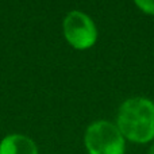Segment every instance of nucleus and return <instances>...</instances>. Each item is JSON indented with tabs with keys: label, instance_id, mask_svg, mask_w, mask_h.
<instances>
[{
	"label": "nucleus",
	"instance_id": "1",
	"mask_svg": "<svg viewBox=\"0 0 154 154\" xmlns=\"http://www.w3.org/2000/svg\"><path fill=\"white\" fill-rule=\"evenodd\" d=\"M116 126L126 139L147 143L154 138V103L146 97L123 101L116 116Z\"/></svg>",
	"mask_w": 154,
	"mask_h": 154
},
{
	"label": "nucleus",
	"instance_id": "2",
	"mask_svg": "<svg viewBox=\"0 0 154 154\" xmlns=\"http://www.w3.org/2000/svg\"><path fill=\"white\" fill-rule=\"evenodd\" d=\"M88 154H125V137L116 125L97 120L88 126L84 135Z\"/></svg>",
	"mask_w": 154,
	"mask_h": 154
},
{
	"label": "nucleus",
	"instance_id": "3",
	"mask_svg": "<svg viewBox=\"0 0 154 154\" xmlns=\"http://www.w3.org/2000/svg\"><path fill=\"white\" fill-rule=\"evenodd\" d=\"M62 32L72 48L87 50L97 41V29L95 22L81 11H70L62 22Z\"/></svg>",
	"mask_w": 154,
	"mask_h": 154
},
{
	"label": "nucleus",
	"instance_id": "4",
	"mask_svg": "<svg viewBox=\"0 0 154 154\" xmlns=\"http://www.w3.org/2000/svg\"><path fill=\"white\" fill-rule=\"evenodd\" d=\"M0 154H38V147L29 137L10 134L0 142Z\"/></svg>",
	"mask_w": 154,
	"mask_h": 154
},
{
	"label": "nucleus",
	"instance_id": "5",
	"mask_svg": "<svg viewBox=\"0 0 154 154\" xmlns=\"http://www.w3.org/2000/svg\"><path fill=\"white\" fill-rule=\"evenodd\" d=\"M135 5L147 15H154V0H134Z\"/></svg>",
	"mask_w": 154,
	"mask_h": 154
},
{
	"label": "nucleus",
	"instance_id": "6",
	"mask_svg": "<svg viewBox=\"0 0 154 154\" xmlns=\"http://www.w3.org/2000/svg\"><path fill=\"white\" fill-rule=\"evenodd\" d=\"M147 154H154V143L149 147V153H147Z\"/></svg>",
	"mask_w": 154,
	"mask_h": 154
}]
</instances>
